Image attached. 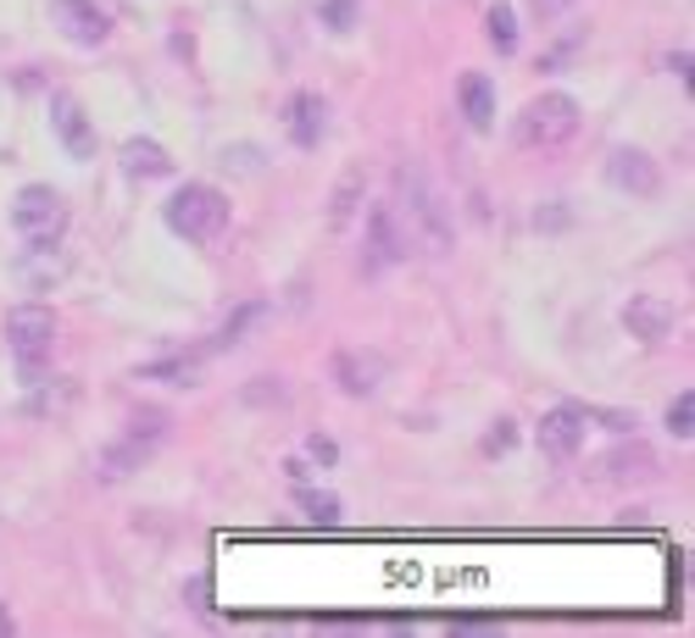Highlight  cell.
I'll list each match as a JSON object with an SVG mask.
<instances>
[{
    "instance_id": "6da1fadb",
    "label": "cell",
    "mask_w": 695,
    "mask_h": 638,
    "mask_svg": "<svg viewBox=\"0 0 695 638\" xmlns=\"http://www.w3.org/2000/svg\"><path fill=\"white\" fill-rule=\"evenodd\" d=\"M401 239L412 256H445L451 251V217L440 206V194L417 178V173H401L395 178V206H390Z\"/></svg>"
},
{
    "instance_id": "7a4b0ae2",
    "label": "cell",
    "mask_w": 695,
    "mask_h": 638,
    "mask_svg": "<svg viewBox=\"0 0 695 638\" xmlns=\"http://www.w3.org/2000/svg\"><path fill=\"white\" fill-rule=\"evenodd\" d=\"M167 228L190 244H212L228 228V194L212 183H184L167 201Z\"/></svg>"
},
{
    "instance_id": "3957f363",
    "label": "cell",
    "mask_w": 695,
    "mask_h": 638,
    "mask_svg": "<svg viewBox=\"0 0 695 638\" xmlns=\"http://www.w3.org/2000/svg\"><path fill=\"white\" fill-rule=\"evenodd\" d=\"M518 144L523 151H556L579 133V101L573 94H534V101L518 112Z\"/></svg>"
},
{
    "instance_id": "277c9868",
    "label": "cell",
    "mask_w": 695,
    "mask_h": 638,
    "mask_svg": "<svg viewBox=\"0 0 695 638\" xmlns=\"http://www.w3.org/2000/svg\"><path fill=\"white\" fill-rule=\"evenodd\" d=\"M12 222H17L28 251H56V239L67 233V206L51 183H28L12 206Z\"/></svg>"
},
{
    "instance_id": "5b68a950",
    "label": "cell",
    "mask_w": 695,
    "mask_h": 638,
    "mask_svg": "<svg viewBox=\"0 0 695 638\" xmlns=\"http://www.w3.org/2000/svg\"><path fill=\"white\" fill-rule=\"evenodd\" d=\"M7 345H12V356L23 361V372L34 378L39 372V361L51 356V345H56V317H51V306H12L7 311Z\"/></svg>"
},
{
    "instance_id": "8992f818",
    "label": "cell",
    "mask_w": 695,
    "mask_h": 638,
    "mask_svg": "<svg viewBox=\"0 0 695 638\" xmlns=\"http://www.w3.org/2000/svg\"><path fill=\"white\" fill-rule=\"evenodd\" d=\"M51 23H56L73 44H84V51L106 44V34H112V17L96 7V0H51Z\"/></svg>"
},
{
    "instance_id": "52a82bcc",
    "label": "cell",
    "mask_w": 695,
    "mask_h": 638,
    "mask_svg": "<svg viewBox=\"0 0 695 638\" xmlns=\"http://www.w3.org/2000/svg\"><path fill=\"white\" fill-rule=\"evenodd\" d=\"M51 128H56V139L67 144L73 162H89V156H96V123L84 117L78 94H67V89L51 94Z\"/></svg>"
},
{
    "instance_id": "ba28073f",
    "label": "cell",
    "mask_w": 695,
    "mask_h": 638,
    "mask_svg": "<svg viewBox=\"0 0 695 638\" xmlns=\"http://www.w3.org/2000/svg\"><path fill=\"white\" fill-rule=\"evenodd\" d=\"M540 450L551 461H573L584 450V406H556L540 417Z\"/></svg>"
},
{
    "instance_id": "9c48e42d",
    "label": "cell",
    "mask_w": 695,
    "mask_h": 638,
    "mask_svg": "<svg viewBox=\"0 0 695 638\" xmlns=\"http://www.w3.org/2000/svg\"><path fill=\"white\" fill-rule=\"evenodd\" d=\"M673 322H679V311H673V301H662V294H634V301L623 306V328H629L634 339H645V345L668 339Z\"/></svg>"
},
{
    "instance_id": "30bf717a",
    "label": "cell",
    "mask_w": 695,
    "mask_h": 638,
    "mask_svg": "<svg viewBox=\"0 0 695 638\" xmlns=\"http://www.w3.org/2000/svg\"><path fill=\"white\" fill-rule=\"evenodd\" d=\"M607 178L618 189H629V194H657L662 189V167L645 151H634V144H618V151L607 156Z\"/></svg>"
},
{
    "instance_id": "8fae6325",
    "label": "cell",
    "mask_w": 695,
    "mask_h": 638,
    "mask_svg": "<svg viewBox=\"0 0 695 638\" xmlns=\"http://www.w3.org/2000/svg\"><path fill=\"white\" fill-rule=\"evenodd\" d=\"M384 372H390V361H384V356H362V350L334 356V378H340L345 395H374V388L384 383Z\"/></svg>"
},
{
    "instance_id": "7c38bea8",
    "label": "cell",
    "mask_w": 695,
    "mask_h": 638,
    "mask_svg": "<svg viewBox=\"0 0 695 638\" xmlns=\"http://www.w3.org/2000/svg\"><path fill=\"white\" fill-rule=\"evenodd\" d=\"M456 94H462V117H468V128L490 133V123H495V84L484 73H462Z\"/></svg>"
},
{
    "instance_id": "4fadbf2b",
    "label": "cell",
    "mask_w": 695,
    "mask_h": 638,
    "mask_svg": "<svg viewBox=\"0 0 695 638\" xmlns=\"http://www.w3.org/2000/svg\"><path fill=\"white\" fill-rule=\"evenodd\" d=\"M323 117H329V106H323V101H317L312 89H301L295 101H290V139L301 144V151H317V139H323V128H329V123H323Z\"/></svg>"
},
{
    "instance_id": "5bb4252c",
    "label": "cell",
    "mask_w": 695,
    "mask_h": 638,
    "mask_svg": "<svg viewBox=\"0 0 695 638\" xmlns=\"http://www.w3.org/2000/svg\"><path fill=\"white\" fill-rule=\"evenodd\" d=\"M123 173L128 178H167L173 173V156L162 151L156 139H128L123 144Z\"/></svg>"
},
{
    "instance_id": "9a60e30c",
    "label": "cell",
    "mask_w": 695,
    "mask_h": 638,
    "mask_svg": "<svg viewBox=\"0 0 695 638\" xmlns=\"http://www.w3.org/2000/svg\"><path fill=\"white\" fill-rule=\"evenodd\" d=\"M367 233H374V251H379L384 261H406V256H412L406 239H401V228H395V217H390V206H374V217H367Z\"/></svg>"
},
{
    "instance_id": "2e32d148",
    "label": "cell",
    "mask_w": 695,
    "mask_h": 638,
    "mask_svg": "<svg viewBox=\"0 0 695 638\" xmlns=\"http://www.w3.org/2000/svg\"><path fill=\"white\" fill-rule=\"evenodd\" d=\"M484 34H490V44H495L501 56L518 51V12H513V0H495L490 17H484Z\"/></svg>"
},
{
    "instance_id": "e0dca14e",
    "label": "cell",
    "mask_w": 695,
    "mask_h": 638,
    "mask_svg": "<svg viewBox=\"0 0 695 638\" xmlns=\"http://www.w3.org/2000/svg\"><path fill=\"white\" fill-rule=\"evenodd\" d=\"M652 450H645V445H629V450H612L607 461H601V472H607V477H629V483H640V477H652Z\"/></svg>"
},
{
    "instance_id": "ac0fdd59",
    "label": "cell",
    "mask_w": 695,
    "mask_h": 638,
    "mask_svg": "<svg viewBox=\"0 0 695 638\" xmlns=\"http://www.w3.org/2000/svg\"><path fill=\"white\" fill-rule=\"evenodd\" d=\"M146 450H151V445H139V438H128V445H117V450H106V456L96 461V472H101L106 483H117V477H128L139 461H146Z\"/></svg>"
},
{
    "instance_id": "d6986e66",
    "label": "cell",
    "mask_w": 695,
    "mask_h": 638,
    "mask_svg": "<svg viewBox=\"0 0 695 638\" xmlns=\"http://www.w3.org/2000/svg\"><path fill=\"white\" fill-rule=\"evenodd\" d=\"M295 506H301L312 522H340V500L323 495V488H306V483H301V488H295Z\"/></svg>"
},
{
    "instance_id": "ffe728a7",
    "label": "cell",
    "mask_w": 695,
    "mask_h": 638,
    "mask_svg": "<svg viewBox=\"0 0 695 638\" xmlns=\"http://www.w3.org/2000/svg\"><path fill=\"white\" fill-rule=\"evenodd\" d=\"M668 428H673V438H690V433H695V395H690V388H679V395H673Z\"/></svg>"
},
{
    "instance_id": "44dd1931",
    "label": "cell",
    "mask_w": 695,
    "mask_h": 638,
    "mask_svg": "<svg viewBox=\"0 0 695 638\" xmlns=\"http://www.w3.org/2000/svg\"><path fill=\"white\" fill-rule=\"evenodd\" d=\"M356 189H362V173H345V183L334 189V212H329V222H334V228H345V222H351V212H356V206H351V201H356Z\"/></svg>"
},
{
    "instance_id": "7402d4cb",
    "label": "cell",
    "mask_w": 695,
    "mask_h": 638,
    "mask_svg": "<svg viewBox=\"0 0 695 638\" xmlns=\"http://www.w3.org/2000/svg\"><path fill=\"white\" fill-rule=\"evenodd\" d=\"M317 17L329 23L334 34H345V28H356V0H323V7H317Z\"/></svg>"
},
{
    "instance_id": "603a6c76",
    "label": "cell",
    "mask_w": 695,
    "mask_h": 638,
    "mask_svg": "<svg viewBox=\"0 0 695 638\" xmlns=\"http://www.w3.org/2000/svg\"><path fill=\"white\" fill-rule=\"evenodd\" d=\"M139 378H178L184 388H190V383L201 378V367H195V361H156V367H146Z\"/></svg>"
},
{
    "instance_id": "cb8c5ba5",
    "label": "cell",
    "mask_w": 695,
    "mask_h": 638,
    "mask_svg": "<svg viewBox=\"0 0 695 638\" xmlns=\"http://www.w3.org/2000/svg\"><path fill=\"white\" fill-rule=\"evenodd\" d=\"M518 445V422H495L490 433H484V456H506Z\"/></svg>"
},
{
    "instance_id": "d4e9b609",
    "label": "cell",
    "mask_w": 695,
    "mask_h": 638,
    "mask_svg": "<svg viewBox=\"0 0 695 638\" xmlns=\"http://www.w3.org/2000/svg\"><path fill=\"white\" fill-rule=\"evenodd\" d=\"M162 411H134V433L128 438H139V445H156V438H162Z\"/></svg>"
},
{
    "instance_id": "484cf974",
    "label": "cell",
    "mask_w": 695,
    "mask_h": 638,
    "mask_svg": "<svg viewBox=\"0 0 695 638\" xmlns=\"http://www.w3.org/2000/svg\"><path fill=\"white\" fill-rule=\"evenodd\" d=\"M573 7V0H529V12L540 17V23H556V17H563Z\"/></svg>"
},
{
    "instance_id": "4316f807",
    "label": "cell",
    "mask_w": 695,
    "mask_h": 638,
    "mask_svg": "<svg viewBox=\"0 0 695 638\" xmlns=\"http://www.w3.org/2000/svg\"><path fill=\"white\" fill-rule=\"evenodd\" d=\"M306 456H317L323 467H334V456H340V450L329 445V438H317V433H312V438H306Z\"/></svg>"
}]
</instances>
